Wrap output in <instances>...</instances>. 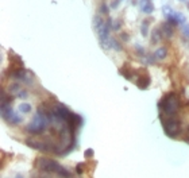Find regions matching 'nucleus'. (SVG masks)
<instances>
[{
  "label": "nucleus",
  "instance_id": "393cba45",
  "mask_svg": "<svg viewBox=\"0 0 189 178\" xmlns=\"http://www.w3.org/2000/svg\"><path fill=\"white\" fill-rule=\"evenodd\" d=\"M122 38H123L124 41H128V35H126V34H123V35H122Z\"/></svg>",
  "mask_w": 189,
  "mask_h": 178
},
{
  "label": "nucleus",
  "instance_id": "a211bd4d",
  "mask_svg": "<svg viewBox=\"0 0 189 178\" xmlns=\"http://www.w3.org/2000/svg\"><path fill=\"white\" fill-rule=\"evenodd\" d=\"M181 29H182V33H184V35L189 38V23H185V25H182Z\"/></svg>",
  "mask_w": 189,
  "mask_h": 178
},
{
  "label": "nucleus",
  "instance_id": "412c9836",
  "mask_svg": "<svg viewBox=\"0 0 189 178\" xmlns=\"http://www.w3.org/2000/svg\"><path fill=\"white\" fill-rule=\"evenodd\" d=\"M93 154H94V151L92 149H87L85 153H84V155H85L87 158H91V157H93Z\"/></svg>",
  "mask_w": 189,
  "mask_h": 178
},
{
  "label": "nucleus",
  "instance_id": "bb28decb",
  "mask_svg": "<svg viewBox=\"0 0 189 178\" xmlns=\"http://www.w3.org/2000/svg\"><path fill=\"white\" fill-rule=\"evenodd\" d=\"M185 140H187V142H188V143H189V138H187V139H185Z\"/></svg>",
  "mask_w": 189,
  "mask_h": 178
},
{
  "label": "nucleus",
  "instance_id": "cd10ccee",
  "mask_svg": "<svg viewBox=\"0 0 189 178\" xmlns=\"http://www.w3.org/2000/svg\"><path fill=\"white\" fill-rule=\"evenodd\" d=\"M181 2H185V0H181Z\"/></svg>",
  "mask_w": 189,
  "mask_h": 178
},
{
  "label": "nucleus",
  "instance_id": "f3484780",
  "mask_svg": "<svg viewBox=\"0 0 189 178\" xmlns=\"http://www.w3.org/2000/svg\"><path fill=\"white\" fill-rule=\"evenodd\" d=\"M147 27H148V20H143V23H142V26H141V31H142V35L143 37H147V34H148Z\"/></svg>",
  "mask_w": 189,
  "mask_h": 178
},
{
  "label": "nucleus",
  "instance_id": "423d86ee",
  "mask_svg": "<svg viewBox=\"0 0 189 178\" xmlns=\"http://www.w3.org/2000/svg\"><path fill=\"white\" fill-rule=\"evenodd\" d=\"M2 116L6 122L11 123V124H19V123L22 122V118L12 112L10 104H2Z\"/></svg>",
  "mask_w": 189,
  "mask_h": 178
},
{
  "label": "nucleus",
  "instance_id": "6ab92c4d",
  "mask_svg": "<svg viewBox=\"0 0 189 178\" xmlns=\"http://www.w3.org/2000/svg\"><path fill=\"white\" fill-rule=\"evenodd\" d=\"M100 12L101 14H106V15H108V7L106 3H101L100 4Z\"/></svg>",
  "mask_w": 189,
  "mask_h": 178
},
{
  "label": "nucleus",
  "instance_id": "f257e3e1",
  "mask_svg": "<svg viewBox=\"0 0 189 178\" xmlns=\"http://www.w3.org/2000/svg\"><path fill=\"white\" fill-rule=\"evenodd\" d=\"M181 108V103L178 96L174 92H169L158 101V109L166 116H177Z\"/></svg>",
  "mask_w": 189,
  "mask_h": 178
},
{
  "label": "nucleus",
  "instance_id": "1a4fd4ad",
  "mask_svg": "<svg viewBox=\"0 0 189 178\" xmlns=\"http://www.w3.org/2000/svg\"><path fill=\"white\" fill-rule=\"evenodd\" d=\"M8 60H10V64H11L12 68H23L25 66V64H23V61L20 60V57L16 56V54H14L12 51H10Z\"/></svg>",
  "mask_w": 189,
  "mask_h": 178
},
{
  "label": "nucleus",
  "instance_id": "39448f33",
  "mask_svg": "<svg viewBox=\"0 0 189 178\" xmlns=\"http://www.w3.org/2000/svg\"><path fill=\"white\" fill-rule=\"evenodd\" d=\"M93 27L97 33V37H99L101 47L110 49V43H111V38H110V29L111 27H110V25H108L107 22H104L99 15H96L93 18Z\"/></svg>",
  "mask_w": 189,
  "mask_h": 178
},
{
  "label": "nucleus",
  "instance_id": "dca6fc26",
  "mask_svg": "<svg viewBox=\"0 0 189 178\" xmlns=\"http://www.w3.org/2000/svg\"><path fill=\"white\" fill-rule=\"evenodd\" d=\"M162 11H164V14H165V16H166V18H170V16L176 12V11H173V8H172L170 6H164V7H162Z\"/></svg>",
  "mask_w": 189,
  "mask_h": 178
},
{
  "label": "nucleus",
  "instance_id": "f03ea898",
  "mask_svg": "<svg viewBox=\"0 0 189 178\" xmlns=\"http://www.w3.org/2000/svg\"><path fill=\"white\" fill-rule=\"evenodd\" d=\"M37 163V167H38L39 170H42V172L45 173H56L58 174L60 177H64V178H70V173L68 172L65 167H62L60 165L58 162H56L54 159H50V158H45V157H42V158H38L35 161Z\"/></svg>",
  "mask_w": 189,
  "mask_h": 178
},
{
  "label": "nucleus",
  "instance_id": "0eeeda50",
  "mask_svg": "<svg viewBox=\"0 0 189 178\" xmlns=\"http://www.w3.org/2000/svg\"><path fill=\"white\" fill-rule=\"evenodd\" d=\"M139 7L143 14H153L154 11V4L151 0H139Z\"/></svg>",
  "mask_w": 189,
  "mask_h": 178
},
{
  "label": "nucleus",
  "instance_id": "20e7f679",
  "mask_svg": "<svg viewBox=\"0 0 189 178\" xmlns=\"http://www.w3.org/2000/svg\"><path fill=\"white\" fill-rule=\"evenodd\" d=\"M160 119L162 123V127L165 130V134L169 138H177L181 132V123L177 116H166L160 112Z\"/></svg>",
  "mask_w": 189,
  "mask_h": 178
},
{
  "label": "nucleus",
  "instance_id": "9b49d317",
  "mask_svg": "<svg viewBox=\"0 0 189 178\" xmlns=\"http://www.w3.org/2000/svg\"><path fill=\"white\" fill-rule=\"evenodd\" d=\"M154 56V58L157 61H162V60H165L166 58V56H168V50L165 49V47H160V49H157L155 50V53L153 54Z\"/></svg>",
  "mask_w": 189,
  "mask_h": 178
},
{
  "label": "nucleus",
  "instance_id": "6e6552de",
  "mask_svg": "<svg viewBox=\"0 0 189 178\" xmlns=\"http://www.w3.org/2000/svg\"><path fill=\"white\" fill-rule=\"evenodd\" d=\"M137 87L142 89V91H145V89L148 88V85H150V77H148V74H143V76H138V80H137Z\"/></svg>",
  "mask_w": 189,
  "mask_h": 178
},
{
  "label": "nucleus",
  "instance_id": "aec40b11",
  "mask_svg": "<svg viewBox=\"0 0 189 178\" xmlns=\"http://www.w3.org/2000/svg\"><path fill=\"white\" fill-rule=\"evenodd\" d=\"M120 27H122L120 20H115V22L112 23V29H114V30H116V31H119V30H120Z\"/></svg>",
  "mask_w": 189,
  "mask_h": 178
},
{
  "label": "nucleus",
  "instance_id": "ddd939ff",
  "mask_svg": "<svg viewBox=\"0 0 189 178\" xmlns=\"http://www.w3.org/2000/svg\"><path fill=\"white\" fill-rule=\"evenodd\" d=\"M161 31H162V34H165L166 37H169V38L173 35V29H172L170 23H164V25L161 26Z\"/></svg>",
  "mask_w": 189,
  "mask_h": 178
},
{
  "label": "nucleus",
  "instance_id": "9d476101",
  "mask_svg": "<svg viewBox=\"0 0 189 178\" xmlns=\"http://www.w3.org/2000/svg\"><path fill=\"white\" fill-rule=\"evenodd\" d=\"M119 73L124 78H126V80H131V78H133L135 74H137V72L133 70V69H130L128 66H124V68H120V69H119Z\"/></svg>",
  "mask_w": 189,
  "mask_h": 178
},
{
  "label": "nucleus",
  "instance_id": "4be33fe9",
  "mask_svg": "<svg viewBox=\"0 0 189 178\" xmlns=\"http://www.w3.org/2000/svg\"><path fill=\"white\" fill-rule=\"evenodd\" d=\"M135 49H137V51L139 53V56H142V57L145 56V49L141 46V44H137V46H135Z\"/></svg>",
  "mask_w": 189,
  "mask_h": 178
},
{
  "label": "nucleus",
  "instance_id": "4468645a",
  "mask_svg": "<svg viewBox=\"0 0 189 178\" xmlns=\"http://www.w3.org/2000/svg\"><path fill=\"white\" fill-rule=\"evenodd\" d=\"M18 109L22 112V114H29V112L31 111V105H30L29 103H22V104H19Z\"/></svg>",
  "mask_w": 189,
  "mask_h": 178
},
{
  "label": "nucleus",
  "instance_id": "7ed1b4c3",
  "mask_svg": "<svg viewBox=\"0 0 189 178\" xmlns=\"http://www.w3.org/2000/svg\"><path fill=\"white\" fill-rule=\"evenodd\" d=\"M49 123H50V118L47 115V112L38 108V111H37L35 116L33 118L31 123L26 127V131L30 134H34V135H39V134H42L46 130Z\"/></svg>",
  "mask_w": 189,
  "mask_h": 178
},
{
  "label": "nucleus",
  "instance_id": "b1692460",
  "mask_svg": "<svg viewBox=\"0 0 189 178\" xmlns=\"http://www.w3.org/2000/svg\"><path fill=\"white\" fill-rule=\"evenodd\" d=\"M119 4H120V0H112V3H111V7H112V8H118V7H119Z\"/></svg>",
  "mask_w": 189,
  "mask_h": 178
},
{
  "label": "nucleus",
  "instance_id": "a878e982",
  "mask_svg": "<svg viewBox=\"0 0 189 178\" xmlns=\"http://www.w3.org/2000/svg\"><path fill=\"white\" fill-rule=\"evenodd\" d=\"M16 178H23L22 176H16Z\"/></svg>",
  "mask_w": 189,
  "mask_h": 178
},
{
  "label": "nucleus",
  "instance_id": "f8f14e48",
  "mask_svg": "<svg viewBox=\"0 0 189 178\" xmlns=\"http://www.w3.org/2000/svg\"><path fill=\"white\" fill-rule=\"evenodd\" d=\"M162 38V31H161V29H154L153 30V33H151V43H158L161 41Z\"/></svg>",
  "mask_w": 189,
  "mask_h": 178
},
{
  "label": "nucleus",
  "instance_id": "2eb2a0df",
  "mask_svg": "<svg viewBox=\"0 0 189 178\" xmlns=\"http://www.w3.org/2000/svg\"><path fill=\"white\" fill-rule=\"evenodd\" d=\"M8 91H10V93H11V95L18 96V93H19L20 91H22V88H20L18 84H14V85H11V87L8 88Z\"/></svg>",
  "mask_w": 189,
  "mask_h": 178
},
{
  "label": "nucleus",
  "instance_id": "5701e85b",
  "mask_svg": "<svg viewBox=\"0 0 189 178\" xmlns=\"http://www.w3.org/2000/svg\"><path fill=\"white\" fill-rule=\"evenodd\" d=\"M76 172H77V174H83V172H84V163H79V165H77Z\"/></svg>",
  "mask_w": 189,
  "mask_h": 178
}]
</instances>
